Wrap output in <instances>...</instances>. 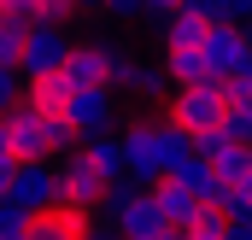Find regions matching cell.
I'll list each match as a JSON object with an SVG mask.
<instances>
[{
  "label": "cell",
  "instance_id": "cell-11",
  "mask_svg": "<svg viewBox=\"0 0 252 240\" xmlns=\"http://www.w3.org/2000/svg\"><path fill=\"white\" fill-rule=\"evenodd\" d=\"M59 70L76 82V88H94V82H106V53H100V41H70V53H64ZM106 88H112V82H106Z\"/></svg>",
  "mask_w": 252,
  "mask_h": 240
},
{
  "label": "cell",
  "instance_id": "cell-27",
  "mask_svg": "<svg viewBox=\"0 0 252 240\" xmlns=\"http://www.w3.org/2000/svg\"><path fill=\"white\" fill-rule=\"evenodd\" d=\"M193 18H205V24H235V12H229V0H182Z\"/></svg>",
  "mask_w": 252,
  "mask_h": 240
},
{
  "label": "cell",
  "instance_id": "cell-8",
  "mask_svg": "<svg viewBox=\"0 0 252 240\" xmlns=\"http://www.w3.org/2000/svg\"><path fill=\"white\" fill-rule=\"evenodd\" d=\"M199 53H205V70L223 82V76H235L241 59H247V30H241V24H205Z\"/></svg>",
  "mask_w": 252,
  "mask_h": 240
},
{
  "label": "cell",
  "instance_id": "cell-15",
  "mask_svg": "<svg viewBox=\"0 0 252 240\" xmlns=\"http://www.w3.org/2000/svg\"><path fill=\"white\" fill-rule=\"evenodd\" d=\"M100 53H106V82H112V88H129V82H135V70H141V53L129 47L124 35H106V41H100Z\"/></svg>",
  "mask_w": 252,
  "mask_h": 240
},
{
  "label": "cell",
  "instance_id": "cell-3",
  "mask_svg": "<svg viewBox=\"0 0 252 240\" xmlns=\"http://www.w3.org/2000/svg\"><path fill=\"white\" fill-rule=\"evenodd\" d=\"M70 24H30V35H24V53H18V70H24V82H35V76H53L70 53Z\"/></svg>",
  "mask_w": 252,
  "mask_h": 240
},
{
  "label": "cell",
  "instance_id": "cell-32",
  "mask_svg": "<svg viewBox=\"0 0 252 240\" xmlns=\"http://www.w3.org/2000/svg\"><path fill=\"white\" fill-rule=\"evenodd\" d=\"M182 0H141V18H153V24H164L170 12H176Z\"/></svg>",
  "mask_w": 252,
  "mask_h": 240
},
{
  "label": "cell",
  "instance_id": "cell-19",
  "mask_svg": "<svg viewBox=\"0 0 252 240\" xmlns=\"http://www.w3.org/2000/svg\"><path fill=\"white\" fill-rule=\"evenodd\" d=\"M158 30H164V47H199V35H205V18H193L188 6H176V12H170Z\"/></svg>",
  "mask_w": 252,
  "mask_h": 240
},
{
  "label": "cell",
  "instance_id": "cell-17",
  "mask_svg": "<svg viewBox=\"0 0 252 240\" xmlns=\"http://www.w3.org/2000/svg\"><path fill=\"white\" fill-rule=\"evenodd\" d=\"M164 70H170L176 88H188V82H205V76H211L199 47H164Z\"/></svg>",
  "mask_w": 252,
  "mask_h": 240
},
{
  "label": "cell",
  "instance_id": "cell-1",
  "mask_svg": "<svg viewBox=\"0 0 252 240\" xmlns=\"http://www.w3.org/2000/svg\"><path fill=\"white\" fill-rule=\"evenodd\" d=\"M170 123H182L188 135L199 129H217L223 123V88H217V76H205V82H188V88H170Z\"/></svg>",
  "mask_w": 252,
  "mask_h": 240
},
{
  "label": "cell",
  "instance_id": "cell-35",
  "mask_svg": "<svg viewBox=\"0 0 252 240\" xmlns=\"http://www.w3.org/2000/svg\"><path fill=\"white\" fill-rule=\"evenodd\" d=\"M223 240H252V223H229V229H223Z\"/></svg>",
  "mask_w": 252,
  "mask_h": 240
},
{
  "label": "cell",
  "instance_id": "cell-38",
  "mask_svg": "<svg viewBox=\"0 0 252 240\" xmlns=\"http://www.w3.org/2000/svg\"><path fill=\"white\" fill-rule=\"evenodd\" d=\"M241 76H252V47H247V59H241Z\"/></svg>",
  "mask_w": 252,
  "mask_h": 240
},
{
  "label": "cell",
  "instance_id": "cell-21",
  "mask_svg": "<svg viewBox=\"0 0 252 240\" xmlns=\"http://www.w3.org/2000/svg\"><path fill=\"white\" fill-rule=\"evenodd\" d=\"M217 211H223L229 223H252V176L247 181H229L223 199H217Z\"/></svg>",
  "mask_w": 252,
  "mask_h": 240
},
{
  "label": "cell",
  "instance_id": "cell-22",
  "mask_svg": "<svg viewBox=\"0 0 252 240\" xmlns=\"http://www.w3.org/2000/svg\"><path fill=\"white\" fill-rule=\"evenodd\" d=\"M229 141H241V147H252V100H235V106H223V123H217Z\"/></svg>",
  "mask_w": 252,
  "mask_h": 240
},
{
  "label": "cell",
  "instance_id": "cell-31",
  "mask_svg": "<svg viewBox=\"0 0 252 240\" xmlns=\"http://www.w3.org/2000/svg\"><path fill=\"white\" fill-rule=\"evenodd\" d=\"M100 18H141V0H100Z\"/></svg>",
  "mask_w": 252,
  "mask_h": 240
},
{
  "label": "cell",
  "instance_id": "cell-23",
  "mask_svg": "<svg viewBox=\"0 0 252 240\" xmlns=\"http://www.w3.org/2000/svg\"><path fill=\"white\" fill-rule=\"evenodd\" d=\"M24 35H30V18H0V64H18V53H24Z\"/></svg>",
  "mask_w": 252,
  "mask_h": 240
},
{
  "label": "cell",
  "instance_id": "cell-16",
  "mask_svg": "<svg viewBox=\"0 0 252 240\" xmlns=\"http://www.w3.org/2000/svg\"><path fill=\"white\" fill-rule=\"evenodd\" d=\"M170 88H176V82H170V70H164V64H141V70H135V82H129L124 94H135L141 106H164V100H170Z\"/></svg>",
  "mask_w": 252,
  "mask_h": 240
},
{
  "label": "cell",
  "instance_id": "cell-10",
  "mask_svg": "<svg viewBox=\"0 0 252 240\" xmlns=\"http://www.w3.org/2000/svg\"><path fill=\"white\" fill-rule=\"evenodd\" d=\"M164 176H170V181H182V187H188L199 205H217V199H223V181H217V170H211V158H199V152H182V158H176Z\"/></svg>",
  "mask_w": 252,
  "mask_h": 240
},
{
  "label": "cell",
  "instance_id": "cell-14",
  "mask_svg": "<svg viewBox=\"0 0 252 240\" xmlns=\"http://www.w3.org/2000/svg\"><path fill=\"white\" fill-rule=\"evenodd\" d=\"M70 76L53 70V76H35V82H24V106H35V112H64V100H70Z\"/></svg>",
  "mask_w": 252,
  "mask_h": 240
},
{
  "label": "cell",
  "instance_id": "cell-25",
  "mask_svg": "<svg viewBox=\"0 0 252 240\" xmlns=\"http://www.w3.org/2000/svg\"><path fill=\"white\" fill-rule=\"evenodd\" d=\"M82 240H124V229H118V217H112L106 205H94L88 223H82Z\"/></svg>",
  "mask_w": 252,
  "mask_h": 240
},
{
  "label": "cell",
  "instance_id": "cell-6",
  "mask_svg": "<svg viewBox=\"0 0 252 240\" xmlns=\"http://www.w3.org/2000/svg\"><path fill=\"white\" fill-rule=\"evenodd\" d=\"M124 158H129V176L141 181V187H153V181L170 170L164 141H158V118L153 123H124Z\"/></svg>",
  "mask_w": 252,
  "mask_h": 240
},
{
  "label": "cell",
  "instance_id": "cell-24",
  "mask_svg": "<svg viewBox=\"0 0 252 240\" xmlns=\"http://www.w3.org/2000/svg\"><path fill=\"white\" fill-rule=\"evenodd\" d=\"M223 229H229V217H223L217 205H199V217H193L182 235H188V240H223Z\"/></svg>",
  "mask_w": 252,
  "mask_h": 240
},
{
  "label": "cell",
  "instance_id": "cell-30",
  "mask_svg": "<svg viewBox=\"0 0 252 240\" xmlns=\"http://www.w3.org/2000/svg\"><path fill=\"white\" fill-rule=\"evenodd\" d=\"M223 147H229V135H223V129H199V135H193V152H199V158H217Z\"/></svg>",
  "mask_w": 252,
  "mask_h": 240
},
{
  "label": "cell",
  "instance_id": "cell-33",
  "mask_svg": "<svg viewBox=\"0 0 252 240\" xmlns=\"http://www.w3.org/2000/svg\"><path fill=\"white\" fill-rule=\"evenodd\" d=\"M12 176H18V158H12V152H6V147H0V193H6V187H12Z\"/></svg>",
  "mask_w": 252,
  "mask_h": 240
},
{
  "label": "cell",
  "instance_id": "cell-29",
  "mask_svg": "<svg viewBox=\"0 0 252 240\" xmlns=\"http://www.w3.org/2000/svg\"><path fill=\"white\" fill-rule=\"evenodd\" d=\"M24 223H30V217H24L12 199H0V240H24Z\"/></svg>",
  "mask_w": 252,
  "mask_h": 240
},
{
  "label": "cell",
  "instance_id": "cell-28",
  "mask_svg": "<svg viewBox=\"0 0 252 240\" xmlns=\"http://www.w3.org/2000/svg\"><path fill=\"white\" fill-rule=\"evenodd\" d=\"M76 0H35V24H70Z\"/></svg>",
  "mask_w": 252,
  "mask_h": 240
},
{
  "label": "cell",
  "instance_id": "cell-40",
  "mask_svg": "<svg viewBox=\"0 0 252 240\" xmlns=\"http://www.w3.org/2000/svg\"><path fill=\"white\" fill-rule=\"evenodd\" d=\"M0 18H6V0H0Z\"/></svg>",
  "mask_w": 252,
  "mask_h": 240
},
{
  "label": "cell",
  "instance_id": "cell-26",
  "mask_svg": "<svg viewBox=\"0 0 252 240\" xmlns=\"http://www.w3.org/2000/svg\"><path fill=\"white\" fill-rule=\"evenodd\" d=\"M24 100V70L18 64H0V112H12Z\"/></svg>",
  "mask_w": 252,
  "mask_h": 240
},
{
  "label": "cell",
  "instance_id": "cell-20",
  "mask_svg": "<svg viewBox=\"0 0 252 240\" xmlns=\"http://www.w3.org/2000/svg\"><path fill=\"white\" fill-rule=\"evenodd\" d=\"M211 170H217V181H223V187H229V181H247V176H252V147L229 141V147L211 158Z\"/></svg>",
  "mask_w": 252,
  "mask_h": 240
},
{
  "label": "cell",
  "instance_id": "cell-13",
  "mask_svg": "<svg viewBox=\"0 0 252 240\" xmlns=\"http://www.w3.org/2000/svg\"><path fill=\"white\" fill-rule=\"evenodd\" d=\"M153 199H158V211H164V223H170V229H188L193 217H199V199H193L182 181H170V176L153 181Z\"/></svg>",
  "mask_w": 252,
  "mask_h": 240
},
{
  "label": "cell",
  "instance_id": "cell-36",
  "mask_svg": "<svg viewBox=\"0 0 252 240\" xmlns=\"http://www.w3.org/2000/svg\"><path fill=\"white\" fill-rule=\"evenodd\" d=\"M76 12H94V18H100V0H76Z\"/></svg>",
  "mask_w": 252,
  "mask_h": 240
},
{
  "label": "cell",
  "instance_id": "cell-5",
  "mask_svg": "<svg viewBox=\"0 0 252 240\" xmlns=\"http://www.w3.org/2000/svg\"><path fill=\"white\" fill-rule=\"evenodd\" d=\"M53 170H59V199L64 205H76V211H94L100 199H106V176L94 170V158L76 147V152H64L53 158Z\"/></svg>",
  "mask_w": 252,
  "mask_h": 240
},
{
  "label": "cell",
  "instance_id": "cell-9",
  "mask_svg": "<svg viewBox=\"0 0 252 240\" xmlns=\"http://www.w3.org/2000/svg\"><path fill=\"white\" fill-rule=\"evenodd\" d=\"M0 147L12 152V158H47V141H41V112L35 106H12V112H0Z\"/></svg>",
  "mask_w": 252,
  "mask_h": 240
},
{
  "label": "cell",
  "instance_id": "cell-34",
  "mask_svg": "<svg viewBox=\"0 0 252 240\" xmlns=\"http://www.w3.org/2000/svg\"><path fill=\"white\" fill-rule=\"evenodd\" d=\"M229 12H235V24H241V30L252 24V0H229Z\"/></svg>",
  "mask_w": 252,
  "mask_h": 240
},
{
  "label": "cell",
  "instance_id": "cell-37",
  "mask_svg": "<svg viewBox=\"0 0 252 240\" xmlns=\"http://www.w3.org/2000/svg\"><path fill=\"white\" fill-rule=\"evenodd\" d=\"M158 240H188V235H182V229H164V235H158Z\"/></svg>",
  "mask_w": 252,
  "mask_h": 240
},
{
  "label": "cell",
  "instance_id": "cell-18",
  "mask_svg": "<svg viewBox=\"0 0 252 240\" xmlns=\"http://www.w3.org/2000/svg\"><path fill=\"white\" fill-rule=\"evenodd\" d=\"M41 141H47V158H64V152H76V147H82V135L70 129L64 112H41Z\"/></svg>",
  "mask_w": 252,
  "mask_h": 240
},
{
  "label": "cell",
  "instance_id": "cell-4",
  "mask_svg": "<svg viewBox=\"0 0 252 240\" xmlns=\"http://www.w3.org/2000/svg\"><path fill=\"white\" fill-rule=\"evenodd\" d=\"M64 118H70V129H76L82 141H94V135L118 129V88H106V82H94V88H70Z\"/></svg>",
  "mask_w": 252,
  "mask_h": 240
},
{
  "label": "cell",
  "instance_id": "cell-2",
  "mask_svg": "<svg viewBox=\"0 0 252 240\" xmlns=\"http://www.w3.org/2000/svg\"><path fill=\"white\" fill-rule=\"evenodd\" d=\"M0 199H12L24 217L59 205V170H53V158H18V176H12V187Z\"/></svg>",
  "mask_w": 252,
  "mask_h": 240
},
{
  "label": "cell",
  "instance_id": "cell-12",
  "mask_svg": "<svg viewBox=\"0 0 252 240\" xmlns=\"http://www.w3.org/2000/svg\"><path fill=\"white\" fill-rule=\"evenodd\" d=\"M82 152L94 158V170H100L106 181H124V176H129V158H124V129H106V135L82 141Z\"/></svg>",
  "mask_w": 252,
  "mask_h": 240
},
{
  "label": "cell",
  "instance_id": "cell-7",
  "mask_svg": "<svg viewBox=\"0 0 252 240\" xmlns=\"http://www.w3.org/2000/svg\"><path fill=\"white\" fill-rule=\"evenodd\" d=\"M112 217H118V229L124 240H158L170 223H164V211H158V199H153V187H129L118 205H106Z\"/></svg>",
  "mask_w": 252,
  "mask_h": 240
},
{
  "label": "cell",
  "instance_id": "cell-39",
  "mask_svg": "<svg viewBox=\"0 0 252 240\" xmlns=\"http://www.w3.org/2000/svg\"><path fill=\"white\" fill-rule=\"evenodd\" d=\"M247 47H252V24H247Z\"/></svg>",
  "mask_w": 252,
  "mask_h": 240
}]
</instances>
